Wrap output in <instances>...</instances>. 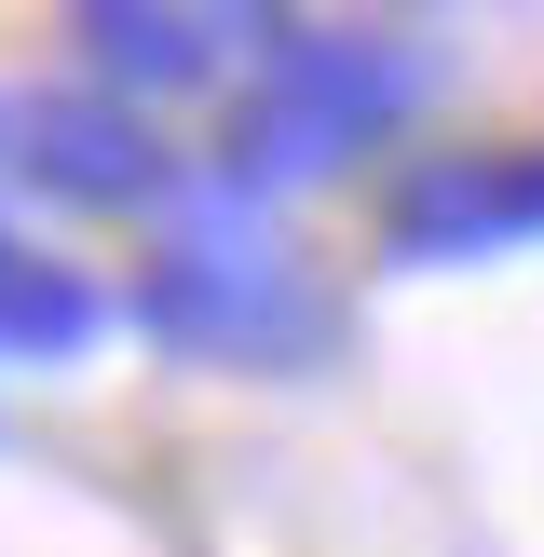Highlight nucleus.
Here are the masks:
<instances>
[{
  "instance_id": "obj_2",
  "label": "nucleus",
  "mask_w": 544,
  "mask_h": 557,
  "mask_svg": "<svg viewBox=\"0 0 544 557\" xmlns=\"http://www.w3.org/2000/svg\"><path fill=\"white\" fill-rule=\"evenodd\" d=\"M422 96V54L408 41H368V27H272L259 41V96H245V136L218 177L232 190H286V177H326L354 136H381L395 109Z\"/></svg>"
},
{
  "instance_id": "obj_3",
  "label": "nucleus",
  "mask_w": 544,
  "mask_h": 557,
  "mask_svg": "<svg viewBox=\"0 0 544 557\" xmlns=\"http://www.w3.org/2000/svg\"><path fill=\"white\" fill-rule=\"evenodd\" d=\"M14 163L54 190V205H150V190H163V136H150V109H123V96H82V82L27 109Z\"/></svg>"
},
{
  "instance_id": "obj_5",
  "label": "nucleus",
  "mask_w": 544,
  "mask_h": 557,
  "mask_svg": "<svg viewBox=\"0 0 544 557\" xmlns=\"http://www.w3.org/2000/svg\"><path fill=\"white\" fill-rule=\"evenodd\" d=\"M69 27H82V54H96V69L123 82V109H136V96H190V82H218L259 14H136V0H96V14H69Z\"/></svg>"
},
{
  "instance_id": "obj_6",
  "label": "nucleus",
  "mask_w": 544,
  "mask_h": 557,
  "mask_svg": "<svg viewBox=\"0 0 544 557\" xmlns=\"http://www.w3.org/2000/svg\"><path fill=\"white\" fill-rule=\"evenodd\" d=\"M82 341H96V286H82L69 259H14L0 272V354H41L54 368V354H82Z\"/></svg>"
},
{
  "instance_id": "obj_7",
  "label": "nucleus",
  "mask_w": 544,
  "mask_h": 557,
  "mask_svg": "<svg viewBox=\"0 0 544 557\" xmlns=\"http://www.w3.org/2000/svg\"><path fill=\"white\" fill-rule=\"evenodd\" d=\"M14 259H27V245H0V272H14Z\"/></svg>"
},
{
  "instance_id": "obj_4",
  "label": "nucleus",
  "mask_w": 544,
  "mask_h": 557,
  "mask_svg": "<svg viewBox=\"0 0 544 557\" xmlns=\"http://www.w3.org/2000/svg\"><path fill=\"white\" fill-rule=\"evenodd\" d=\"M395 259H477V245H531L544 232V163H477V150H449V163H422V177L395 190Z\"/></svg>"
},
{
  "instance_id": "obj_1",
  "label": "nucleus",
  "mask_w": 544,
  "mask_h": 557,
  "mask_svg": "<svg viewBox=\"0 0 544 557\" xmlns=\"http://www.w3.org/2000/svg\"><path fill=\"white\" fill-rule=\"evenodd\" d=\"M259 190H190V218H177V245L150 259V286H136V326L150 341H177V354H205V368H313V341H326V299L286 272V245L259 232Z\"/></svg>"
}]
</instances>
